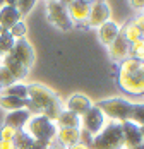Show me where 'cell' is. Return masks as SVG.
Here are the masks:
<instances>
[{"label": "cell", "instance_id": "obj_1", "mask_svg": "<svg viewBox=\"0 0 144 149\" xmlns=\"http://www.w3.org/2000/svg\"><path fill=\"white\" fill-rule=\"evenodd\" d=\"M26 110L34 115H43L48 120L55 122L58 113L64 110L62 101L50 88L43 84H29L28 86V103Z\"/></svg>", "mask_w": 144, "mask_h": 149}, {"label": "cell", "instance_id": "obj_2", "mask_svg": "<svg viewBox=\"0 0 144 149\" xmlns=\"http://www.w3.org/2000/svg\"><path fill=\"white\" fill-rule=\"evenodd\" d=\"M117 84L125 94L141 96L144 93V63L137 58H125L118 63Z\"/></svg>", "mask_w": 144, "mask_h": 149}, {"label": "cell", "instance_id": "obj_3", "mask_svg": "<svg viewBox=\"0 0 144 149\" xmlns=\"http://www.w3.org/2000/svg\"><path fill=\"white\" fill-rule=\"evenodd\" d=\"M89 149H124L122 125L117 122L106 123L100 134L93 137Z\"/></svg>", "mask_w": 144, "mask_h": 149}, {"label": "cell", "instance_id": "obj_4", "mask_svg": "<svg viewBox=\"0 0 144 149\" xmlns=\"http://www.w3.org/2000/svg\"><path fill=\"white\" fill-rule=\"evenodd\" d=\"M26 134L33 139V141H41V142H53L55 141V135H57V125L55 122L48 120L43 115H34L31 117L29 122L24 127Z\"/></svg>", "mask_w": 144, "mask_h": 149}, {"label": "cell", "instance_id": "obj_5", "mask_svg": "<svg viewBox=\"0 0 144 149\" xmlns=\"http://www.w3.org/2000/svg\"><path fill=\"white\" fill-rule=\"evenodd\" d=\"M96 106L103 111L105 118H110L112 122L122 123V122H129L134 103H130L125 98H108V100L100 101Z\"/></svg>", "mask_w": 144, "mask_h": 149}, {"label": "cell", "instance_id": "obj_6", "mask_svg": "<svg viewBox=\"0 0 144 149\" xmlns=\"http://www.w3.org/2000/svg\"><path fill=\"white\" fill-rule=\"evenodd\" d=\"M46 19L50 24H53L60 31H69L74 28L69 12L65 9V2H58V0L46 2Z\"/></svg>", "mask_w": 144, "mask_h": 149}, {"label": "cell", "instance_id": "obj_7", "mask_svg": "<svg viewBox=\"0 0 144 149\" xmlns=\"http://www.w3.org/2000/svg\"><path fill=\"white\" fill-rule=\"evenodd\" d=\"M105 125H106V118H105L103 111H101L96 104H93L86 113L81 117V129L86 130L87 134L93 135V137L100 134Z\"/></svg>", "mask_w": 144, "mask_h": 149}, {"label": "cell", "instance_id": "obj_8", "mask_svg": "<svg viewBox=\"0 0 144 149\" xmlns=\"http://www.w3.org/2000/svg\"><path fill=\"white\" fill-rule=\"evenodd\" d=\"M89 7H91V2H86V0H72L65 3V9L69 12V17L74 26L77 24V26H84V29H89L87 28Z\"/></svg>", "mask_w": 144, "mask_h": 149}, {"label": "cell", "instance_id": "obj_9", "mask_svg": "<svg viewBox=\"0 0 144 149\" xmlns=\"http://www.w3.org/2000/svg\"><path fill=\"white\" fill-rule=\"evenodd\" d=\"M112 17V9L106 2H91L89 15H87V28H100L105 22H108Z\"/></svg>", "mask_w": 144, "mask_h": 149}, {"label": "cell", "instance_id": "obj_10", "mask_svg": "<svg viewBox=\"0 0 144 149\" xmlns=\"http://www.w3.org/2000/svg\"><path fill=\"white\" fill-rule=\"evenodd\" d=\"M122 134H124V149L143 148V127H137L130 122H122Z\"/></svg>", "mask_w": 144, "mask_h": 149}, {"label": "cell", "instance_id": "obj_11", "mask_svg": "<svg viewBox=\"0 0 144 149\" xmlns=\"http://www.w3.org/2000/svg\"><path fill=\"white\" fill-rule=\"evenodd\" d=\"M10 55L19 63H22L26 69H31L33 63H34V48L26 40H17L14 48H12V52H10Z\"/></svg>", "mask_w": 144, "mask_h": 149}, {"label": "cell", "instance_id": "obj_12", "mask_svg": "<svg viewBox=\"0 0 144 149\" xmlns=\"http://www.w3.org/2000/svg\"><path fill=\"white\" fill-rule=\"evenodd\" d=\"M120 34H122L129 43H134V41H137V40H143V34H144V17H143V15H137V17L130 19L124 28H120Z\"/></svg>", "mask_w": 144, "mask_h": 149}, {"label": "cell", "instance_id": "obj_13", "mask_svg": "<svg viewBox=\"0 0 144 149\" xmlns=\"http://www.w3.org/2000/svg\"><path fill=\"white\" fill-rule=\"evenodd\" d=\"M129 52H130V43L122 34H118L115 38V41L108 46V55L117 63H120V62H124L125 58H129Z\"/></svg>", "mask_w": 144, "mask_h": 149}, {"label": "cell", "instance_id": "obj_14", "mask_svg": "<svg viewBox=\"0 0 144 149\" xmlns=\"http://www.w3.org/2000/svg\"><path fill=\"white\" fill-rule=\"evenodd\" d=\"M91 106H93V103H91V100L87 98L86 94H82V93H74L71 98L67 100L65 110L72 111V113L77 115V117H82Z\"/></svg>", "mask_w": 144, "mask_h": 149}, {"label": "cell", "instance_id": "obj_15", "mask_svg": "<svg viewBox=\"0 0 144 149\" xmlns=\"http://www.w3.org/2000/svg\"><path fill=\"white\" fill-rule=\"evenodd\" d=\"M31 118V113L28 110H15V111H9L3 118V125L5 127H10L14 130H22L26 127V123Z\"/></svg>", "mask_w": 144, "mask_h": 149}, {"label": "cell", "instance_id": "obj_16", "mask_svg": "<svg viewBox=\"0 0 144 149\" xmlns=\"http://www.w3.org/2000/svg\"><path fill=\"white\" fill-rule=\"evenodd\" d=\"M2 65L9 70V74L14 77V81H22V79H26V75L29 74V69H26L22 63H19L17 60L9 53V55H3L2 57Z\"/></svg>", "mask_w": 144, "mask_h": 149}, {"label": "cell", "instance_id": "obj_17", "mask_svg": "<svg viewBox=\"0 0 144 149\" xmlns=\"http://www.w3.org/2000/svg\"><path fill=\"white\" fill-rule=\"evenodd\" d=\"M19 21H21V15L15 10L14 2H7V3H3L0 7V26L5 31L10 29L15 22H19Z\"/></svg>", "mask_w": 144, "mask_h": 149}, {"label": "cell", "instance_id": "obj_18", "mask_svg": "<svg viewBox=\"0 0 144 149\" xmlns=\"http://www.w3.org/2000/svg\"><path fill=\"white\" fill-rule=\"evenodd\" d=\"M118 34H120V26L117 24L115 21H112V19L98 28V38H100V41L106 46V48L115 41V38Z\"/></svg>", "mask_w": 144, "mask_h": 149}, {"label": "cell", "instance_id": "obj_19", "mask_svg": "<svg viewBox=\"0 0 144 149\" xmlns=\"http://www.w3.org/2000/svg\"><path fill=\"white\" fill-rule=\"evenodd\" d=\"M55 141L64 148H71L72 144L81 141V129H58L57 127Z\"/></svg>", "mask_w": 144, "mask_h": 149}, {"label": "cell", "instance_id": "obj_20", "mask_svg": "<svg viewBox=\"0 0 144 149\" xmlns=\"http://www.w3.org/2000/svg\"><path fill=\"white\" fill-rule=\"evenodd\" d=\"M55 125L58 129H81V117L74 115L69 110H62L58 113L57 120H55Z\"/></svg>", "mask_w": 144, "mask_h": 149}, {"label": "cell", "instance_id": "obj_21", "mask_svg": "<svg viewBox=\"0 0 144 149\" xmlns=\"http://www.w3.org/2000/svg\"><path fill=\"white\" fill-rule=\"evenodd\" d=\"M0 96H12V98H19V100H28V86L15 82L9 88H3L0 91Z\"/></svg>", "mask_w": 144, "mask_h": 149}, {"label": "cell", "instance_id": "obj_22", "mask_svg": "<svg viewBox=\"0 0 144 149\" xmlns=\"http://www.w3.org/2000/svg\"><path fill=\"white\" fill-rule=\"evenodd\" d=\"M26 103H28V100H19V98H12V96H0V106L9 111L24 110Z\"/></svg>", "mask_w": 144, "mask_h": 149}, {"label": "cell", "instance_id": "obj_23", "mask_svg": "<svg viewBox=\"0 0 144 149\" xmlns=\"http://www.w3.org/2000/svg\"><path fill=\"white\" fill-rule=\"evenodd\" d=\"M14 146H15V149H31V146H33V139L26 134V130H24V129L15 132Z\"/></svg>", "mask_w": 144, "mask_h": 149}, {"label": "cell", "instance_id": "obj_24", "mask_svg": "<svg viewBox=\"0 0 144 149\" xmlns=\"http://www.w3.org/2000/svg\"><path fill=\"white\" fill-rule=\"evenodd\" d=\"M129 122L134 123V125H137V127H143V123H144V104L143 103H134Z\"/></svg>", "mask_w": 144, "mask_h": 149}, {"label": "cell", "instance_id": "obj_25", "mask_svg": "<svg viewBox=\"0 0 144 149\" xmlns=\"http://www.w3.org/2000/svg\"><path fill=\"white\" fill-rule=\"evenodd\" d=\"M7 33L14 38L15 41H17V40H26V34H28V26H26V22L21 19L19 22H15L10 29H7Z\"/></svg>", "mask_w": 144, "mask_h": 149}, {"label": "cell", "instance_id": "obj_26", "mask_svg": "<svg viewBox=\"0 0 144 149\" xmlns=\"http://www.w3.org/2000/svg\"><path fill=\"white\" fill-rule=\"evenodd\" d=\"M14 45H15V40L5 31V33L0 36V50H2V53H3V55H9V53L12 52Z\"/></svg>", "mask_w": 144, "mask_h": 149}, {"label": "cell", "instance_id": "obj_27", "mask_svg": "<svg viewBox=\"0 0 144 149\" xmlns=\"http://www.w3.org/2000/svg\"><path fill=\"white\" fill-rule=\"evenodd\" d=\"M129 57H130V58L143 60V57H144V38H143V40H137V41H134V43H130Z\"/></svg>", "mask_w": 144, "mask_h": 149}, {"label": "cell", "instance_id": "obj_28", "mask_svg": "<svg viewBox=\"0 0 144 149\" xmlns=\"http://www.w3.org/2000/svg\"><path fill=\"white\" fill-rule=\"evenodd\" d=\"M14 7H15V10L19 12V15L22 17V15L29 14V12L33 10L34 0H21V2H14Z\"/></svg>", "mask_w": 144, "mask_h": 149}, {"label": "cell", "instance_id": "obj_29", "mask_svg": "<svg viewBox=\"0 0 144 149\" xmlns=\"http://www.w3.org/2000/svg\"><path fill=\"white\" fill-rule=\"evenodd\" d=\"M12 84H15L14 77L9 74V70L0 63V86H2V89H3V88H9V86H12Z\"/></svg>", "mask_w": 144, "mask_h": 149}, {"label": "cell", "instance_id": "obj_30", "mask_svg": "<svg viewBox=\"0 0 144 149\" xmlns=\"http://www.w3.org/2000/svg\"><path fill=\"white\" fill-rule=\"evenodd\" d=\"M15 132L14 129H10V127H2L0 129V141H7V142H14V137H15Z\"/></svg>", "mask_w": 144, "mask_h": 149}, {"label": "cell", "instance_id": "obj_31", "mask_svg": "<svg viewBox=\"0 0 144 149\" xmlns=\"http://www.w3.org/2000/svg\"><path fill=\"white\" fill-rule=\"evenodd\" d=\"M0 149H15L14 142H7V141H0Z\"/></svg>", "mask_w": 144, "mask_h": 149}, {"label": "cell", "instance_id": "obj_32", "mask_svg": "<svg viewBox=\"0 0 144 149\" xmlns=\"http://www.w3.org/2000/svg\"><path fill=\"white\" fill-rule=\"evenodd\" d=\"M67 149H89V146L82 144V142H75V144H72L71 148H67Z\"/></svg>", "mask_w": 144, "mask_h": 149}, {"label": "cell", "instance_id": "obj_33", "mask_svg": "<svg viewBox=\"0 0 144 149\" xmlns=\"http://www.w3.org/2000/svg\"><path fill=\"white\" fill-rule=\"evenodd\" d=\"M48 149H67V148H64L62 144H58L57 141H53V142H50V146H48Z\"/></svg>", "mask_w": 144, "mask_h": 149}, {"label": "cell", "instance_id": "obj_34", "mask_svg": "<svg viewBox=\"0 0 144 149\" xmlns=\"http://www.w3.org/2000/svg\"><path fill=\"white\" fill-rule=\"evenodd\" d=\"M130 5H132V7H134V9H143V2H136V0H132V2H130Z\"/></svg>", "mask_w": 144, "mask_h": 149}, {"label": "cell", "instance_id": "obj_35", "mask_svg": "<svg viewBox=\"0 0 144 149\" xmlns=\"http://www.w3.org/2000/svg\"><path fill=\"white\" fill-rule=\"evenodd\" d=\"M3 33H5V29H3V28H2V26H0V36H2V34H3Z\"/></svg>", "mask_w": 144, "mask_h": 149}, {"label": "cell", "instance_id": "obj_36", "mask_svg": "<svg viewBox=\"0 0 144 149\" xmlns=\"http://www.w3.org/2000/svg\"><path fill=\"white\" fill-rule=\"evenodd\" d=\"M2 57H3V53H2V50H0V60H2Z\"/></svg>", "mask_w": 144, "mask_h": 149}, {"label": "cell", "instance_id": "obj_37", "mask_svg": "<svg viewBox=\"0 0 144 149\" xmlns=\"http://www.w3.org/2000/svg\"><path fill=\"white\" fill-rule=\"evenodd\" d=\"M2 5H3V3H0V7H2Z\"/></svg>", "mask_w": 144, "mask_h": 149}]
</instances>
